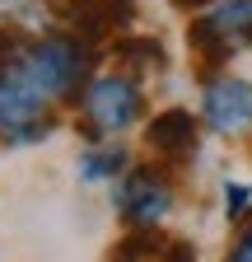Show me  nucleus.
Masks as SVG:
<instances>
[{"mask_svg": "<svg viewBox=\"0 0 252 262\" xmlns=\"http://www.w3.org/2000/svg\"><path fill=\"white\" fill-rule=\"evenodd\" d=\"M10 75L23 80L28 89L42 94V98H61V94H70L80 84V75H84V52L75 42H66V38H47L33 52H23L14 61Z\"/></svg>", "mask_w": 252, "mask_h": 262, "instance_id": "1", "label": "nucleus"}, {"mask_svg": "<svg viewBox=\"0 0 252 262\" xmlns=\"http://www.w3.org/2000/svg\"><path fill=\"white\" fill-rule=\"evenodd\" d=\"M136 113H140V94H136L131 80L108 75V80H93L89 94H84V122L93 131H103V136L126 131V126L136 122Z\"/></svg>", "mask_w": 252, "mask_h": 262, "instance_id": "2", "label": "nucleus"}, {"mask_svg": "<svg viewBox=\"0 0 252 262\" xmlns=\"http://www.w3.org/2000/svg\"><path fill=\"white\" fill-rule=\"evenodd\" d=\"M192 42L210 56H229L234 47H247L252 42V0H224V5H215L192 28Z\"/></svg>", "mask_w": 252, "mask_h": 262, "instance_id": "3", "label": "nucleus"}, {"mask_svg": "<svg viewBox=\"0 0 252 262\" xmlns=\"http://www.w3.org/2000/svg\"><path fill=\"white\" fill-rule=\"evenodd\" d=\"M47 98L33 94L23 80L0 75V136L10 141H38L47 131Z\"/></svg>", "mask_w": 252, "mask_h": 262, "instance_id": "4", "label": "nucleus"}, {"mask_svg": "<svg viewBox=\"0 0 252 262\" xmlns=\"http://www.w3.org/2000/svg\"><path fill=\"white\" fill-rule=\"evenodd\" d=\"M117 206L126 211V220H136V225H154L168 206H173V192L168 183L154 173V169H136V173H126L121 187H117Z\"/></svg>", "mask_w": 252, "mask_h": 262, "instance_id": "5", "label": "nucleus"}, {"mask_svg": "<svg viewBox=\"0 0 252 262\" xmlns=\"http://www.w3.org/2000/svg\"><path fill=\"white\" fill-rule=\"evenodd\" d=\"M206 117L215 131H243L252 126V84L243 80H219L206 89Z\"/></svg>", "mask_w": 252, "mask_h": 262, "instance_id": "6", "label": "nucleus"}, {"mask_svg": "<svg viewBox=\"0 0 252 262\" xmlns=\"http://www.w3.org/2000/svg\"><path fill=\"white\" fill-rule=\"evenodd\" d=\"M149 145L159 150V155H192L196 145V122L192 113H182V108H168L149 122Z\"/></svg>", "mask_w": 252, "mask_h": 262, "instance_id": "7", "label": "nucleus"}, {"mask_svg": "<svg viewBox=\"0 0 252 262\" xmlns=\"http://www.w3.org/2000/svg\"><path fill=\"white\" fill-rule=\"evenodd\" d=\"M70 19L84 24V33L93 38V33L112 28L117 19H131V0H75V5H70Z\"/></svg>", "mask_w": 252, "mask_h": 262, "instance_id": "8", "label": "nucleus"}, {"mask_svg": "<svg viewBox=\"0 0 252 262\" xmlns=\"http://www.w3.org/2000/svg\"><path fill=\"white\" fill-rule=\"evenodd\" d=\"M126 164V155L112 145V150H93L89 159H84V178H112L117 169Z\"/></svg>", "mask_w": 252, "mask_h": 262, "instance_id": "9", "label": "nucleus"}, {"mask_svg": "<svg viewBox=\"0 0 252 262\" xmlns=\"http://www.w3.org/2000/svg\"><path fill=\"white\" fill-rule=\"evenodd\" d=\"M229 262H252V225L243 229V239L234 244V257H229Z\"/></svg>", "mask_w": 252, "mask_h": 262, "instance_id": "10", "label": "nucleus"}, {"mask_svg": "<svg viewBox=\"0 0 252 262\" xmlns=\"http://www.w3.org/2000/svg\"><path fill=\"white\" fill-rule=\"evenodd\" d=\"M243 206H247V187H229V215L234 220L243 215Z\"/></svg>", "mask_w": 252, "mask_h": 262, "instance_id": "11", "label": "nucleus"}, {"mask_svg": "<svg viewBox=\"0 0 252 262\" xmlns=\"http://www.w3.org/2000/svg\"><path fill=\"white\" fill-rule=\"evenodd\" d=\"M178 5H201V0H178Z\"/></svg>", "mask_w": 252, "mask_h": 262, "instance_id": "12", "label": "nucleus"}]
</instances>
